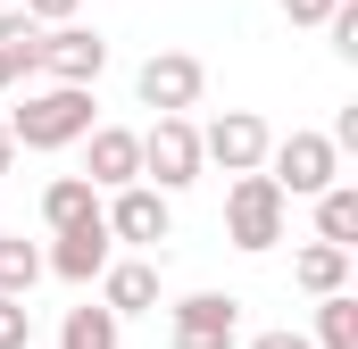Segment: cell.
Returning a JSON list of instances; mask_svg holds the SVG:
<instances>
[{"label": "cell", "instance_id": "obj_1", "mask_svg": "<svg viewBox=\"0 0 358 349\" xmlns=\"http://www.w3.org/2000/svg\"><path fill=\"white\" fill-rule=\"evenodd\" d=\"M92 125V91H76V84H42V91H25V108L8 117V142L17 150H67V142H84Z\"/></svg>", "mask_w": 358, "mask_h": 349}, {"label": "cell", "instance_id": "obj_2", "mask_svg": "<svg viewBox=\"0 0 358 349\" xmlns=\"http://www.w3.org/2000/svg\"><path fill=\"white\" fill-rule=\"evenodd\" d=\"M283 216H292V200L275 191L267 174H234V191H225V242L242 258H267L283 242Z\"/></svg>", "mask_w": 358, "mask_h": 349}, {"label": "cell", "instance_id": "obj_3", "mask_svg": "<svg viewBox=\"0 0 358 349\" xmlns=\"http://www.w3.org/2000/svg\"><path fill=\"white\" fill-rule=\"evenodd\" d=\"M259 174H267L283 200H317V191H334V183H342V150H334L325 133H283V142L267 150V167H259Z\"/></svg>", "mask_w": 358, "mask_h": 349}, {"label": "cell", "instance_id": "obj_4", "mask_svg": "<svg viewBox=\"0 0 358 349\" xmlns=\"http://www.w3.org/2000/svg\"><path fill=\"white\" fill-rule=\"evenodd\" d=\"M100 225H108V242H125L134 258H150V250L176 233V208H167V191L125 183V191H108V200H100Z\"/></svg>", "mask_w": 358, "mask_h": 349}, {"label": "cell", "instance_id": "obj_5", "mask_svg": "<svg viewBox=\"0 0 358 349\" xmlns=\"http://www.w3.org/2000/svg\"><path fill=\"white\" fill-rule=\"evenodd\" d=\"M167 341L176 349H242V299L234 291H183L167 308Z\"/></svg>", "mask_w": 358, "mask_h": 349}, {"label": "cell", "instance_id": "obj_6", "mask_svg": "<svg viewBox=\"0 0 358 349\" xmlns=\"http://www.w3.org/2000/svg\"><path fill=\"white\" fill-rule=\"evenodd\" d=\"M200 91H208V67H200L192 50H150V59H142V75H134V100H142V108H159V117H192V108H200Z\"/></svg>", "mask_w": 358, "mask_h": 349}, {"label": "cell", "instance_id": "obj_7", "mask_svg": "<svg viewBox=\"0 0 358 349\" xmlns=\"http://www.w3.org/2000/svg\"><path fill=\"white\" fill-rule=\"evenodd\" d=\"M275 150L267 117H250V108H225V117H208L200 125V167H225V174H259Z\"/></svg>", "mask_w": 358, "mask_h": 349}, {"label": "cell", "instance_id": "obj_8", "mask_svg": "<svg viewBox=\"0 0 358 349\" xmlns=\"http://www.w3.org/2000/svg\"><path fill=\"white\" fill-rule=\"evenodd\" d=\"M142 183H150V191L200 183V125H192V117H159V125L142 133Z\"/></svg>", "mask_w": 358, "mask_h": 349}, {"label": "cell", "instance_id": "obj_9", "mask_svg": "<svg viewBox=\"0 0 358 349\" xmlns=\"http://www.w3.org/2000/svg\"><path fill=\"white\" fill-rule=\"evenodd\" d=\"M50 84H76V91H92L100 84V67H108V42L92 34V25H50L42 34V59H34Z\"/></svg>", "mask_w": 358, "mask_h": 349}, {"label": "cell", "instance_id": "obj_10", "mask_svg": "<svg viewBox=\"0 0 358 349\" xmlns=\"http://www.w3.org/2000/svg\"><path fill=\"white\" fill-rule=\"evenodd\" d=\"M84 183H92V191L142 183V133H134V125H92V133H84Z\"/></svg>", "mask_w": 358, "mask_h": 349}, {"label": "cell", "instance_id": "obj_11", "mask_svg": "<svg viewBox=\"0 0 358 349\" xmlns=\"http://www.w3.org/2000/svg\"><path fill=\"white\" fill-rule=\"evenodd\" d=\"M117 258V242H108V225H76V233H50V250H42V274H59V283H100Z\"/></svg>", "mask_w": 358, "mask_h": 349}, {"label": "cell", "instance_id": "obj_12", "mask_svg": "<svg viewBox=\"0 0 358 349\" xmlns=\"http://www.w3.org/2000/svg\"><path fill=\"white\" fill-rule=\"evenodd\" d=\"M100 308H108L117 325H125V316H150V308H159V258H108Z\"/></svg>", "mask_w": 358, "mask_h": 349}, {"label": "cell", "instance_id": "obj_13", "mask_svg": "<svg viewBox=\"0 0 358 349\" xmlns=\"http://www.w3.org/2000/svg\"><path fill=\"white\" fill-rule=\"evenodd\" d=\"M42 225H50V233H76V225H100V191H92L84 174H59V183L42 191Z\"/></svg>", "mask_w": 358, "mask_h": 349}, {"label": "cell", "instance_id": "obj_14", "mask_svg": "<svg viewBox=\"0 0 358 349\" xmlns=\"http://www.w3.org/2000/svg\"><path fill=\"white\" fill-rule=\"evenodd\" d=\"M292 283H300L308 299H334V291H350V250H325V242L292 250Z\"/></svg>", "mask_w": 358, "mask_h": 349}, {"label": "cell", "instance_id": "obj_15", "mask_svg": "<svg viewBox=\"0 0 358 349\" xmlns=\"http://www.w3.org/2000/svg\"><path fill=\"white\" fill-rule=\"evenodd\" d=\"M317 242L325 250H358V183L317 191Z\"/></svg>", "mask_w": 358, "mask_h": 349}, {"label": "cell", "instance_id": "obj_16", "mask_svg": "<svg viewBox=\"0 0 358 349\" xmlns=\"http://www.w3.org/2000/svg\"><path fill=\"white\" fill-rule=\"evenodd\" d=\"M34 283H42V250L25 233H0V299H25Z\"/></svg>", "mask_w": 358, "mask_h": 349}, {"label": "cell", "instance_id": "obj_17", "mask_svg": "<svg viewBox=\"0 0 358 349\" xmlns=\"http://www.w3.org/2000/svg\"><path fill=\"white\" fill-rule=\"evenodd\" d=\"M308 349H358V291L317 299V341H308Z\"/></svg>", "mask_w": 358, "mask_h": 349}, {"label": "cell", "instance_id": "obj_18", "mask_svg": "<svg viewBox=\"0 0 358 349\" xmlns=\"http://www.w3.org/2000/svg\"><path fill=\"white\" fill-rule=\"evenodd\" d=\"M59 349H117V316L84 299V308H67V325H59Z\"/></svg>", "mask_w": 358, "mask_h": 349}, {"label": "cell", "instance_id": "obj_19", "mask_svg": "<svg viewBox=\"0 0 358 349\" xmlns=\"http://www.w3.org/2000/svg\"><path fill=\"white\" fill-rule=\"evenodd\" d=\"M0 50H8V59L34 75V59H42V25H34L25 8H0Z\"/></svg>", "mask_w": 358, "mask_h": 349}, {"label": "cell", "instance_id": "obj_20", "mask_svg": "<svg viewBox=\"0 0 358 349\" xmlns=\"http://www.w3.org/2000/svg\"><path fill=\"white\" fill-rule=\"evenodd\" d=\"M0 349H34V308L25 299H0Z\"/></svg>", "mask_w": 358, "mask_h": 349}, {"label": "cell", "instance_id": "obj_21", "mask_svg": "<svg viewBox=\"0 0 358 349\" xmlns=\"http://www.w3.org/2000/svg\"><path fill=\"white\" fill-rule=\"evenodd\" d=\"M325 34H334V50H342V59H358V0H342V8L325 17Z\"/></svg>", "mask_w": 358, "mask_h": 349}, {"label": "cell", "instance_id": "obj_22", "mask_svg": "<svg viewBox=\"0 0 358 349\" xmlns=\"http://www.w3.org/2000/svg\"><path fill=\"white\" fill-rule=\"evenodd\" d=\"M17 8H25L42 34H50V25H76V8H84V0H17Z\"/></svg>", "mask_w": 358, "mask_h": 349}, {"label": "cell", "instance_id": "obj_23", "mask_svg": "<svg viewBox=\"0 0 358 349\" xmlns=\"http://www.w3.org/2000/svg\"><path fill=\"white\" fill-rule=\"evenodd\" d=\"M342 0H283V25H325Z\"/></svg>", "mask_w": 358, "mask_h": 349}, {"label": "cell", "instance_id": "obj_24", "mask_svg": "<svg viewBox=\"0 0 358 349\" xmlns=\"http://www.w3.org/2000/svg\"><path fill=\"white\" fill-rule=\"evenodd\" d=\"M242 349H308V333H283V325H275V333H250Z\"/></svg>", "mask_w": 358, "mask_h": 349}, {"label": "cell", "instance_id": "obj_25", "mask_svg": "<svg viewBox=\"0 0 358 349\" xmlns=\"http://www.w3.org/2000/svg\"><path fill=\"white\" fill-rule=\"evenodd\" d=\"M17 84H25V67H17V59L0 50V91H17Z\"/></svg>", "mask_w": 358, "mask_h": 349}, {"label": "cell", "instance_id": "obj_26", "mask_svg": "<svg viewBox=\"0 0 358 349\" xmlns=\"http://www.w3.org/2000/svg\"><path fill=\"white\" fill-rule=\"evenodd\" d=\"M8 167H17V142H8V125H0V174H8Z\"/></svg>", "mask_w": 358, "mask_h": 349}, {"label": "cell", "instance_id": "obj_27", "mask_svg": "<svg viewBox=\"0 0 358 349\" xmlns=\"http://www.w3.org/2000/svg\"><path fill=\"white\" fill-rule=\"evenodd\" d=\"M0 8H17V0H0Z\"/></svg>", "mask_w": 358, "mask_h": 349}]
</instances>
